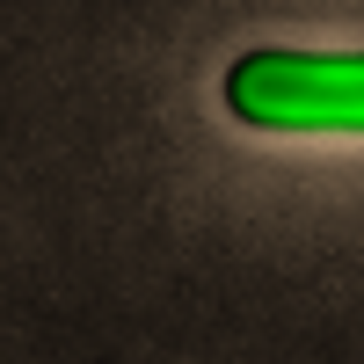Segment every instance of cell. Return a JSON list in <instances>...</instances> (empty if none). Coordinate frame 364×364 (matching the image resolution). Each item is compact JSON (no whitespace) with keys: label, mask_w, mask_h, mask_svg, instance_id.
<instances>
[{"label":"cell","mask_w":364,"mask_h":364,"mask_svg":"<svg viewBox=\"0 0 364 364\" xmlns=\"http://www.w3.org/2000/svg\"><path fill=\"white\" fill-rule=\"evenodd\" d=\"M226 109L255 132H364V51H240L219 80Z\"/></svg>","instance_id":"obj_1"}]
</instances>
